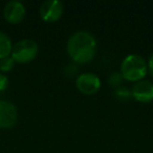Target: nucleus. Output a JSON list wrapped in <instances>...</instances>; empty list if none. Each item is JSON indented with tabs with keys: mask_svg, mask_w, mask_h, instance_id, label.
I'll list each match as a JSON object with an SVG mask.
<instances>
[{
	"mask_svg": "<svg viewBox=\"0 0 153 153\" xmlns=\"http://www.w3.org/2000/svg\"><path fill=\"white\" fill-rule=\"evenodd\" d=\"M12 41L7 35L4 33L0 32V59H2L4 57L11 53L12 51Z\"/></svg>",
	"mask_w": 153,
	"mask_h": 153,
	"instance_id": "1a4fd4ad",
	"label": "nucleus"
},
{
	"mask_svg": "<svg viewBox=\"0 0 153 153\" xmlns=\"http://www.w3.org/2000/svg\"><path fill=\"white\" fill-rule=\"evenodd\" d=\"M12 58L18 63H28L38 55V44L34 40L23 39L12 47Z\"/></svg>",
	"mask_w": 153,
	"mask_h": 153,
	"instance_id": "7ed1b4c3",
	"label": "nucleus"
},
{
	"mask_svg": "<svg viewBox=\"0 0 153 153\" xmlns=\"http://www.w3.org/2000/svg\"><path fill=\"white\" fill-rule=\"evenodd\" d=\"M14 65H15V61L10 56L0 59V70L2 71H11L14 68Z\"/></svg>",
	"mask_w": 153,
	"mask_h": 153,
	"instance_id": "9d476101",
	"label": "nucleus"
},
{
	"mask_svg": "<svg viewBox=\"0 0 153 153\" xmlns=\"http://www.w3.org/2000/svg\"><path fill=\"white\" fill-rule=\"evenodd\" d=\"M63 14V4L58 0L44 1L40 7L41 19L45 22H56Z\"/></svg>",
	"mask_w": 153,
	"mask_h": 153,
	"instance_id": "39448f33",
	"label": "nucleus"
},
{
	"mask_svg": "<svg viewBox=\"0 0 153 153\" xmlns=\"http://www.w3.org/2000/svg\"><path fill=\"white\" fill-rule=\"evenodd\" d=\"M76 86L80 92L87 96L94 94L100 90L101 81L99 76L91 72H85L80 74L76 80Z\"/></svg>",
	"mask_w": 153,
	"mask_h": 153,
	"instance_id": "20e7f679",
	"label": "nucleus"
},
{
	"mask_svg": "<svg viewBox=\"0 0 153 153\" xmlns=\"http://www.w3.org/2000/svg\"><path fill=\"white\" fill-rule=\"evenodd\" d=\"M147 63L140 55H129L123 60L121 65L122 76L130 82H138L145 78L147 74Z\"/></svg>",
	"mask_w": 153,
	"mask_h": 153,
	"instance_id": "f03ea898",
	"label": "nucleus"
},
{
	"mask_svg": "<svg viewBox=\"0 0 153 153\" xmlns=\"http://www.w3.org/2000/svg\"><path fill=\"white\" fill-rule=\"evenodd\" d=\"M9 86V79L3 74H0V91H4Z\"/></svg>",
	"mask_w": 153,
	"mask_h": 153,
	"instance_id": "9b49d317",
	"label": "nucleus"
},
{
	"mask_svg": "<svg viewBox=\"0 0 153 153\" xmlns=\"http://www.w3.org/2000/svg\"><path fill=\"white\" fill-rule=\"evenodd\" d=\"M97 51V42L94 37L88 32L80 30L68 39L67 53L74 62L85 64L94 59Z\"/></svg>",
	"mask_w": 153,
	"mask_h": 153,
	"instance_id": "f257e3e1",
	"label": "nucleus"
},
{
	"mask_svg": "<svg viewBox=\"0 0 153 153\" xmlns=\"http://www.w3.org/2000/svg\"><path fill=\"white\" fill-rule=\"evenodd\" d=\"M18 111L14 104L7 101H0V128H12L17 122Z\"/></svg>",
	"mask_w": 153,
	"mask_h": 153,
	"instance_id": "423d86ee",
	"label": "nucleus"
},
{
	"mask_svg": "<svg viewBox=\"0 0 153 153\" xmlns=\"http://www.w3.org/2000/svg\"><path fill=\"white\" fill-rule=\"evenodd\" d=\"M148 68L149 70H150L151 74L153 76V55L150 57V59H149V63H148Z\"/></svg>",
	"mask_w": 153,
	"mask_h": 153,
	"instance_id": "f8f14e48",
	"label": "nucleus"
},
{
	"mask_svg": "<svg viewBox=\"0 0 153 153\" xmlns=\"http://www.w3.org/2000/svg\"><path fill=\"white\" fill-rule=\"evenodd\" d=\"M3 15H4L5 20L9 21L10 23H19L25 16V7L19 1L12 0L5 4L3 9Z\"/></svg>",
	"mask_w": 153,
	"mask_h": 153,
	"instance_id": "6e6552de",
	"label": "nucleus"
},
{
	"mask_svg": "<svg viewBox=\"0 0 153 153\" xmlns=\"http://www.w3.org/2000/svg\"><path fill=\"white\" fill-rule=\"evenodd\" d=\"M131 96L137 102L149 103L153 101V84L148 80L135 82L131 89Z\"/></svg>",
	"mask_w": 153,
	"mask_h": 153,
	"instance_id": "0eeeda50",
	"label": "nucleus"
}]
</instances>
